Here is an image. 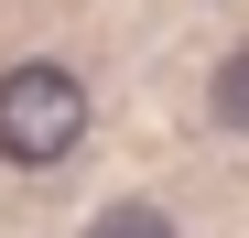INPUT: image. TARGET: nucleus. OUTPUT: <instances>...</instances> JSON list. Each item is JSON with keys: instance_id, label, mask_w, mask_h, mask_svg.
Wrapping results in <instances>:
<instances>
[{"instance_id": "f257e3e1", "label": "nucleus", "mask_w": 249, "mask_h": 238, "mask_svg": "<svg viewBox=\"0 0 249 238\" xmlns=\"http://www.w3.org/2000/svg\"><path fill=\"white\" fill-rule=\"evenodd\" d=\"M87 141V76L76 65H0V163H22V173H44L65 163V152Z\"/></svg>"}, {"instance_id": "f03ea898", "label": "nucleus", "mask_w": 249, "mask_h": 238, "mask_svg": "<svg viewBox=\"0 0 249 238\" xmlns=\"http://www.w3.org/2000/svg\"><path fill=\"white\" fill-rule=\"evenodd\" d=\"M206 108H217V130H238V141H249V44H228V54H217Z\"/></svg>"}, {"instance_id": "7ed1b4c3", "label": "nucleus", "mask_w": 249, "mask_h": 238, "mask_svg": "<svg viewBox=\"0 0 249 238\" xmlns=\"http://www.w3.org/2000/svg\"><path fill=\"white\" fill-rule=\"evenodd\" d=\"M87 238H174V217H162L152 195H119V206H98V217H87Z\"/></svg>"}]
</instances>
